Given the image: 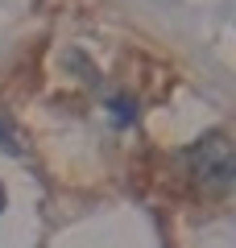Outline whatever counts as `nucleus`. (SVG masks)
I'll return each mask as SVG.
<instances>
[{"label": "nucleus", "mask_w": 236, "mask_h": 248, "mask_svg": "<svg viewBox=\"0 0 236 248\" xmlns=\"http://www.w3.org/2000/svg\"><path fill=\"white\" fill-rule=\"evenodd\" d=\"M4 203H9V195H4V186H0V211H4Z\"/></svg>", "instance_id": "20e7f679"}, {"label": "nucleus", "mask_w": 236, "mask_h": 248, "mask_svg": "<svg viewBox=\"0 0 236 248\" xmlns=\"http://www.w3.org/2000/svg\"><path fill=\"white\" fill-rule=\"evenodd\" d=\"M108 108H112V120L120 124V128H129V124L137 120V99H133V95H112Z\"/></svg>", "instance_id": "f03ea898"}, {"label": "nucleus", "mask_w": 236, "mask_h": 248, "mask_svg": "<svg viewBox=\"0 0 236 248\" xmlns=\"http://www.w3.org/2000/svg\"><path fill=\"white\" fill-rule=\"evenodd\" d=\"M0 149L21 153V145H17V133H13V124H9V120H0Z\"/></svg>", "instance_id": "7ed1b4c3"}, {"label": "nucleus", "mask_w": 236, "mask_h": 248, "mask_svg": "<svg viewBox=\"0 0 236 248\" xmlns=\"http://www.w3.org/2000/svg\"><path fill=\"white\" fill-rule=\"evenodd\" d=\"M183 161H186L191 178L203 186V190H216V195L232 190V182H236V153H232V141H228L224 133H203L199 141L183 153Z\"/></svg>", "instance_id": "f257e3e1"}]
</instances>
